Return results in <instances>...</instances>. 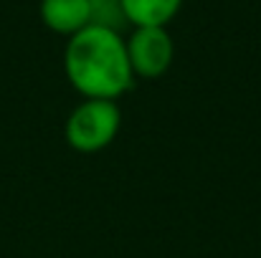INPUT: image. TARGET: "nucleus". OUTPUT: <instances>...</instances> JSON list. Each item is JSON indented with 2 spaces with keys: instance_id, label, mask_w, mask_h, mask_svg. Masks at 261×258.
Here are the masks:
<instances>
[{
  "instance_id": "obj_1",
  "label": "nucleus",
  "mask_w": 261,
  "mask_h": 258,
  "mask_svg": "<svg viewBox=\"0 0 261 258\" xmlns=\"http://www.w3.org/2000/svg\"><path fill=\"white\" fill-rule=\"evenodd\" d=\"M64 71L69 84L84 99L117 101L135 84L122 33L94 23L69 38Z\"/></svg>"
},
{
  "instance_id": "obj_2",
  "label": "nucleus",
  "mask_w": 261,
  "mask_h": 258,
  "mask_svg": "<svg viewBox=\"0 0 261 258\" xmlns=\"http://www.w3.org/2000/svg\"><path fill=\"white\" fill-rule=\"evenodd\" d=\"M122 127V111L117 101L107 99H84L66 119L64 134L66 145L76 152L94 155L107 150Z\"/></svg>"
},
{
  "instance_id": "obj_3",
  "label": "nucleus",
  "mask_w": 261,
  "mask_h": 258,
  "mask_svg": "<svg viewBox=\"0 0 261 258\" xmlns=\"http://www.w3.org/2000/svg\"><path fill=\"white\" fill-rule=\"evenodd\" d=\"M127 59L135 79H160L175 59V43L168 28H135L127 38Z\"/></svg>"
},
{
  "instance_id": "obj_4",
  "label": "nucleus",
  "mask_w": 261,
  "mask_h": 258,
  "mask_svg": "<svg viewBox=\"0 0 261 258\" xmlns=\"http://www.w3.org/2000/svg\"><path fill=\"white\" fill-rule=\"evenodd\" d=\"M41 20L59 36H76L91 25V0H41Z\"/></svg>"
},
{
  "instance_id": "obj_5",
  "label": "nucleus",
  "mask_w": 261,
  "mask_h": 258,
  "mask_svg": "<svg viewBox=\"0 0 261 258\" xmlns=\"http://www.w3.org/2000/svg\"><path fill=\"white\" fill-rule=\"evenodd\" d=\"M132 28H165L182 8V0H119Z\"/></svg>"
}]
</instances>
